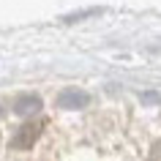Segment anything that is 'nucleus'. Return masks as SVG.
I'll return each instance as SVG.
<instances>
[{"label":"nucleus","instance_id":"nucleus-2","mask_svg":"<svg viewBox=\"0 0 161 161\" xmlns=\"http://www.w3.org/2000/svg\"><path fill=\"white\" fill-rule=\"evenodd\" d=\"M38 109H41V98L33 96V93H25L14 101V112L17 115H36Z\"/></svg>","mask_w":161,"mask_h":161},{"label":"nucleus","instance_id":"nucleus-1","mask_svg":"<svg viewBox=\"0 0 161 161\" xmlns=\"http://www.w3.org/2000/svg\"><path fill=\"white\" fill-rule=\"evenodd\" d=\"M87 101H90V96L76 87H68L58 96V107H63V109H82V107H87Z\"/></svg>","mask_w":161,"mask_h":161},{"label":"nucleus","instance_id":"nucleus-3","mask_svg":"<svg viewBox=\"0 0 161 161\" xmlns=\"http://www.w3.org/2000/svg\"><path fill=\"white\" fill-rule=\"evenodd\" d=\"M38 131H41V128H38V126H33V123L22 126V128H19V134L14 136V139H11V147H19V150H22V147H30V145L36 142Z\"/></svg>","mask_w":161,"mask_h":161}]
</instances>
